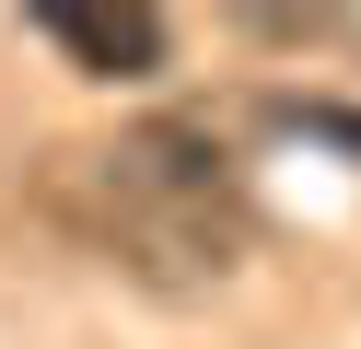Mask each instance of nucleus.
I'll return each instance as SVG.
<instances>
[{
  "label": "nucleus",
  "mask_w": 361,
  "mask_h": 349,
  "mask_svg": "<svg viewBox=\"0 0 361 349\" xmlns=\"http://www.w3.org/2000/svg\"><path fill=\"white\" fill-rule=\"evenodd\" d=\"M268 128H280V140H326V152H350L361 163V105H326V93H268Z\"/></svg>",
  "instance_id": "7ed1b4c3"
},
{
  "label": "nucleus",
  "mask_w": 361,
  "mask_h": 349,
  "mask_svg": "<svg viewBox=\"0 0 361 349\" xmlns=\"http://www.w3.org/2000/svg\"><path fill=\"white\" fill-rule=\"evenodd\" d=\"M35 198L105 256L140 291H210L245 268L257 221H245L233 152H221L210 116H140L117 140H71V152L35 163Z\"/></svg>",
  "instance_id": "f257e3e1"
},
{
  "label": "nucleus",
  "mask_w": 361,
  "mask_h": 349,
  "mask_svg": "<svg viewBox=\"0 0 361 349\" xmlns=\"http://www.w3.org/2000/svg\"><path fill=\"white\" fill-rule=\"evenodd\" d=\"M35 35L59 47L71 70H94V82H152L164 70V12H140V0H47L35 12Z\"/></svg>",
  "instance_id": "f03ea898"
}]
</instances>
